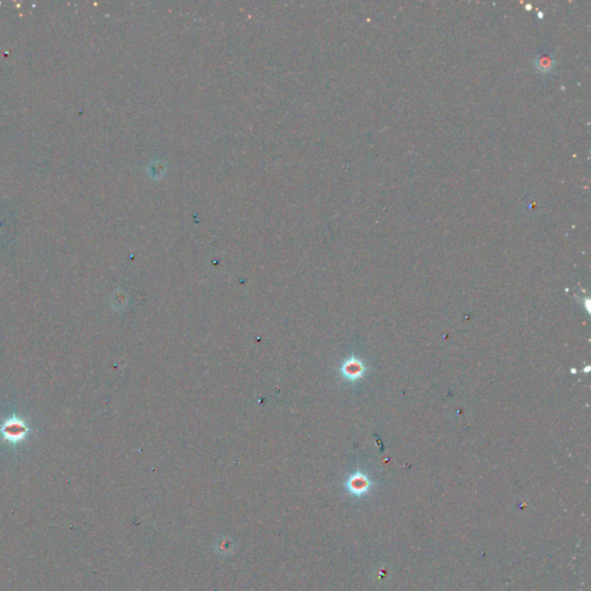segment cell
Here are the masks:
<instances>
[{
  "label": "cell",
  "instance_id": "1",
  "mask_svg": "<svg viewBox=\"0 0 591 591\" xmlns=\"http://www.w3.org/2000/svg\"><path fill=\"white\" fill-rule=\"evenodd\" d=\"M365 371L364 365L356 358H350L346 360L342 366V374L345 379L350 380V381H355L362 377Z\"/></svg>",
  "mask_w": 591,
  "mask_h": 591
},
{
  "label": "cell",
  "instance_id": "2",
  "mask_svg": "<svg viewBox=\"0 0 591 591\" xmlns=\"http://www.w3.org/2000/svg\"><path fill=\"white\" fill-rule=\"evenodd\" d=\"M371 487V482L363 473H356L348 482V489L356 495H363Z\"/></svg>",
  "mask_w": 591,
  "mask_h": 591
},
{
  "label": "cell",
  "instance_id": "3",
  "mask_svg": "<svg viewBox=\"0 0 591 591\" xmlns=\"http://www.w3.org/2000/svg\"><path fill=\"white\" fill-rule=\"evenodd\" d=\"M536 66L541 69L543 72H547L552 69L553 67V59L551 57H548V56H543V57H539L536 62Z\"/></svg>",
  "mask_w": 591,
  "mask_h": 591
}]
</instances>
